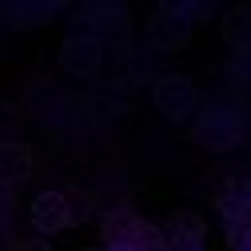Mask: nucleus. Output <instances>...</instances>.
I'll use <instances>...</instances> for the list:
<instances>
[{
    "instance_id": "obj_1",
    "label": "nucleus",
    "mask_w": 251,
    "mask_h": 251,
    "mask_svg": "<svg viewBox=\"0 0 251 251\" xmlns=\"http://www.w3.org/2000/svg\"><path fill=\"white\" fill-rule=\"evenodd\" d=\"M32 224H36V231H60V227H68L72 224L68 200L60 196V192H40L32 200Z\"/></svg>"
},
{
    "instance_id": "obj_2",
    "label": "nucleus",
    "mask_w": 251,
    "mask_h": 251,
    "mask_svg": "<svg viewBox=\"0 0 251 251\" xmlns=\"http://www.w3.org/2000/svg\"><path fill=\"white\" fill-rule=\"evenodd\" d=\"M219 211H224L227 224L247 219V215H251V187H247V183H227V192L219 196Z\"/></svg>"
},
{
    "instance_id": "obj_3",
    "label": "nucleus",
    "mask_w": 251,
    "mask_h": 251,
    "mask_svg": "<svg viewBox=\"0 0 251 251\" xmlns=\"http://www.w3.org/2000/svg\"><path fill=\"white\" fill-rule=\"evenodd\" d=\"M183 235L192 239V243L203 235V224H200L196 215H176V224H172V239H176V243H183Z\"/></svg>"
},
{
    "instance_id": "obj_4",
    "label": "nucleus",
    "mask_w": 251,
    "mask_h": 251,
    "mask_svg": "<svg viewBox=\"0 0 251 251\" xmlns=\"http://www.w3.org/2000/svg\"><path fill=\"white\" fill-rule=\"evenodd\" d=\"M235 251H251V231H247V235H243V239L235 243Z\"/></svg>"
},
{
    "instance_id": "obj_5",
    "label": "nucleus",
    "mask_w": 251,
    "mask_h": 251,
    "mask_svg": "<svg viewBox=\"0 0 251 251\" xmlns=\"http://www.w3.org/2000/svg\"><path fill=\"white\" fill-rule=\"evenodd\" d=\"M20 251H48V247H44V243H24Z\"/></svg>"
}]
</instances>
